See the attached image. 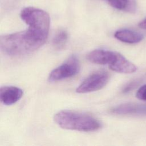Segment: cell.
Instances as JSON below:
<instances>
[{"mask_svg": "<svg viewBox=\"0 0 146 146\" xmlns=\"http://www.w3.org/2000/svg\"><path fill=\"white\" fill-rule=\"evenodd\" d=\"M47 39L28 27L25 31L2 35L0 47L2 51L9 56L22 55L39 48Z\"/></svg>", "mask_w": 146, "mask_h": 146, "instance_id": "obj_1", "label": "cell"}, {"mask_svg": "<svg viewBox=\"0 0 146 146\" xmlns=\"http://www.w3.org/2000/svg\"><path fill=\"white\" fill-rule=\"evenodd\" d=\"M137 82H132L130 83H129L128 84H127V86H126L123 89V92H128L130 90H131L132 88H133L136 86V84H137Z\"/></svg>", "mask_w": 146, "mask_h": 146, "instance_id": "obj_14", "label": "cell"}, {"mask_svg": "<svg viewBox=\"0 0 146 146\" xmlns=\"http://www.w3.org/2000/svg\"><path fill=\"white\" fill-rule=\"evenodd\" d=\"M112 113L119 115H146V104L126 103L115 106L111 109Z\"/></svg>", "mask_w": 146, "mask_h": 146, "instance_id": "obj_6", "label": "cell"}, {"mask_svg": "<svg viewBox=\"0 0 146 146\" xmlns=\"http://www.w3.org/2000/svg\"><path fill=\"white\" fill-rule=\"evenodd\" d=\"M54 119L59 127L66 129L92 132L102 127L101 123L94 116L72 111H60L55 113Z\"/></svg>", "mask_w": 146, "mask_h": 146, "instance_id": "obj_2", "label": "cell"}, {"mask_svg": "<svg viewBox=\"0 0 146 146\" xmlns=\"http://www.w3.org/2000/svg\"><path fill=\"white\" fill-rule=\"evenodd\" d=\"M23 91L15 86H3L0 89V99L1 102L7 106L15 104L23 96Z\"/></svg>", "mask_w": 146, "mask_h": 146, "instance_id": "obj_8", "label": "cell"}, {"mask_svg": "<svg viewBox=\"0 0 146 146\" xmlns=\"http://www.w3.org/2000/svg\"><path fill=\"white\" fill-rule=\"evenodd\" d=\"M113 7L125 11H133L135 9L133 0H106Z\"/></svg>", "mask_w": 146, "mask_h": 146, "instance_id": "obj_11", "label": "cell"}, {"mask_svg": "<svg viewBox=\"0 0 146 146\" xmlns=\"http://www.w3.org/2000/svg\"><path fill=\"white\" fill-rule=\"evenodd\" d=\"M136 96L139 99L146 101V84L142 86L137 90Z\"/></svg>", "mask_w": 146, "mask_h": 146, "instance_id": "obj_13", "label": "cell"}, {"mask_svg": "<svg viewBox=\"0 0 146 146\" xmlns=\"http://www.w3.org/2000/svg\"><path fill=\"white\" fill-rule=\"evenodd\" d=\"M20 16L29 27L48 37L50 19L47 12L38 8L27 7L21 10Z\"/></svg>", "mask_w": 146, "mask_h": 146, "instance_id": "obj_3", "label": "cell"}, {"mask_svg": "<svg viewBox=\"0 0 146 146\" xmlns=\"http://www.w3.org/2000/svg\"><path fill=\"white\" fill-rule=\"evenodd\" d=\"M110 79L109 74L106 71H98L91 74L77 87L76 92L84 94L96 91L103 88Z\"/></svg>", "mask_w": 146, "mask_h": 146, "instance_id": "obj_5", "label": "cell"}, {"mask_svg": "<svg viewBox=\"0 0 146 146\" xmlns=\"http://www.w3.org/2000/svg\"><path fill=\"white\" fill-rule=\"evenodd\" d=\"M80 68V65L78 58L75 55H72L63 63L50 72L48 80L52 82L74 76L78 74Z\"/></svg>", "mask_w": 146, "mask_h": 146, "instance_id": "obj_4", "label": "cell"}, {"mask_svg": "<svg viewBox=\"0 0 146 146\" xmlns=\"http://www.w3.org/2000/svg\"><path fill=\"white\" fill-rule=\"evenodd\" d=\"M114 36L117 39L127 43H138L144 38L141 34L128 29L117 30L115 32Z\"/></svg>", "mask_w": 146, "mask_h": 146, "instance_id": "obj_10", "label": "cell"}, {"mask_svg": "<svg viewBox=\"0 0 146 146\" xmlns=\"http://www.w3.org/2000/svg\"><path fill=\"white\" fill-rule=\"evenodd\" d=\"M108 67L113 71L124 74L133 73L137 70V67L133 63L116 51L113 60Z\"/></svg>", "mask_w": 146, "mask_h": 146, "instance_id": "obj_7", "label": "cell"}, {"mask_svg": "<svg viewBox=\"0 0 146 146\" xmlns=\"http://www.w3.org/2000/svg\"><path fill=\"white\" fill-rule=\"evenodd\" d=\"M68 38V35L67 31L64 30H58L52 39V46L58 50L63 48L67 42Z\"/></svg>", "mask_w": 146, "mask_h": 146, "instance_id": "obj_12", "label": "cell"}, {"mask_svg": "<svg viewBox=\"0 0 146 146\" xmlns=\"http://www.w3.org/2000/svg\"><path fill=\"white\" fill-rule=\"evenodd\" d=\"M114 51L97 49L91 51L88 54L87 58L91 63L98 64H109L113 55Z\"/></svg>", "mask_w": 146, "mask_h": 146, "instance_id": "obj_9", "label": "cell"}, {"mask_svg": "<svg viewBox=\"0 0 146 146\" xmlns=\"http://www.w3.org/2000/svg\"><path fill=\"white\" fill-rule=\"evenodd\" d=\"M139 27H140L141 29H146V18L144 19V20H143L142 21H141V22L139 23Z\"/></svg>", "mask_w": 146, "mask_h": 146, "instance_id": "obj_15", "label": "cell"}]
</instances>
